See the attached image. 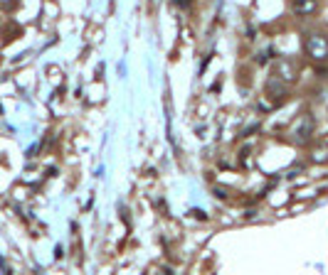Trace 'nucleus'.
<instances>
[{
    "label": "nucleus",
    "mask_w": 328,
    "mask_h": 275,
    "mask_svg": "<svg viewBox=\"0 0 328 275\" xmlns=\"http://www.w3.org/2000/svg\"><path fill=\"white\" fill-rule=\"evenodd\" d=\"M306 47H309V54L313 57V59H323V57H328V42L323 39V37H309V42H306Z\"/></svg>",
    "instance_id": "nucleus-1"
},
{
    "label": "nucleus",
    "mask_w": 328,
    "mask_h": 275,
    "mask_svg": "<svg viewBox=\"0 0 328 275\" xmlns=\"http://www.w3.org/2000/svg\"><path fill=\"white\" fill-rule=\"evenodd\" d=\"M267 93L274 96V98H281V96H286V86H284L279 79H269V81H267Z\"/></svg>",
    "instance_id": "nucleus-2"
},
{
    "label": "nucleus",
    "mask_w": 328,
    "mask_h": 275,
    "mask_svg": "<svg viewBox=\"0 0 328 275\" xmlns=\"http://www.w3.org/2000/svg\"><path fill=\"white\" fill-rule=\"evenodd\" d=\"M279 72H281V76H279V79H294V67H289L286 62H281V64H279Z\"/></svg>",
    "instance_id": "nucleus-3"
},
{
    "label": "nucleus",
    "mask_w": 328,
    "mask_h": 275,
    "mask_svg": "<svg viewBox=\"0 0 328 275\" xmlns=\"http://www.w3.org/2000/svg\"><path fill=\"white\" fill-rule=\"evenodd\" d=\"M296 10L299 13H311L313 10V0H296Z\"/></svg>",
    "instance_id": "nucleus-4"
}]
</instances>
